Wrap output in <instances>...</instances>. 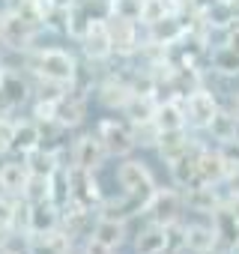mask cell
<instances>
[{
	"mask_svg": "<svg viewBox=\"0 0 239 254\" xmlns=\"http://www.w3.org/2000/svg\"><path fill=\"white\" fill-rule=\"evenodd\" d=\"M21 69L30 75V78H48V81H57V84H66L72 87L81 63L78 57L69 51V48H57V45H36L30 51L21 54Z\"/></svg>",
	"mask_w": 239,
	"mask_h": 254,
	"instance_id": "obj_1",
	"label": "cell"
},
{
	"mask_svg": "<svg viewBox=\"0 0 239 254\" xmlns=\"http://www.w3.org/2000/svg\"><path fill=\"white\" fill-rule=\"evenodd\" d=\"M42 33H48V30H42L39 24L24 21L21 15H15L6 6L0 9V48H3V51H12V54L21 57L24 51L36 48V42H39Z\"/></svg>",
	"mask_w": 239,
	"mask_h": 254,
	"instance_id": "obj_2",
	"label": "cell"
},
{
	"mask_svg": "<svg viewBox=\"0 0 239 254\" xmlns=\"http://www.w3.org/2000/svg\"><path fill=\"white\" fill-rule=\"evenodd\" d=\"M33 99L30 75L21 66L6 63L0 69V117H12L18 108H24Z\"/></svg>",
	"mask_w": 239,
	"mask_h": 254,
	"instance_id": "obj_3",
	"label": "cell"
},
{
	"mask_svg": "<svg viewBox=\"0 0 239 254\" xmlns=\"http://www.w3.org/2000/svg\"><path fill=\"white\" fill-rule=\"evenodd\" d=\"M96 138L102 141L108 159H129L132 150H135V138H132V129L129 123L123 120H114V117H105L96 123Z\"/></svg>",
	"mask_w": 239,
	"mask_h": 254,
	"instance_id": "obj_4",
	"label": "cell"
},
{
	"mask_svg": "<svg viewBox=\"0 0 239 254\" xmlns=\"http://www.w3.org/2000/svg\"><path fill=\"white\" fill-rule=\"evenodd\" d=\"M117 186L123 194L129 197H138L141 203L150 197V191L156 189V177L153 171L138 162V159H123V165H117Z\"/></svg>",
	"mask_w": 239,
	"mask_h": 254,
	"instance_id": "obj_5",
	"label": "cell"
},
{
	"mask_svg": "<svg viewBox=\"0 0 239 254\" xmlns=\"http://www.w3.org/2000/svg\"><path fill=\"white\" fill-rule=\"evenodd\" d=\"M78 45H81L84 60H87V63H93V66L114 60L108 18H105V15H93V18H90V27H87V33H84V39H81Z\"/></svg>",
	"mask_w": 239,
	"mask_h": 254,
	"instance_id": "obj_6",
	"label": "cell"
},
{
	"mask_svg": "<svg viewBox=\"0 0 239 254\" xmlns=\"http://www.w3.org/2000/svg\"><path fill=\"white\" fill-rule=\"evenodd\" d=\"M182 212V191L179 189H153L150 197L141 203V215H147L150 221L156 224H168V221H177Z\"/></svg>",
	"mask_w": 239,
	"mask_h": 254,
	"instance_id": "obj_7",
	"label": "cell"
},
{
	"mask_svg": "<svg viewBox=\"0 0 239 254\" xmlns=\"http://www.w3.org/2000/svg\"><path fill=\"white\" fill-rule=\"evenodd\" d=\"M108 162V153L102 147V141L96 138V132H84L81 138L72 141L69 147V168H81V171H93L99 174Z\"/></svg>",
	"mask_w": 239,
	"mask_h": 254,
	"instance_id": "obj_8",
	"label": "cell"
},
{
	"mask_svg": "<svg viewBox=\"0 0 239 254\" xmlns=\"http://www.w3.org/2000/svg\"><path fill=\"white\" fill-rule=\"evenodd\" d=\"M66 180H69V200L87 206L96 212V206L102 203L105 191H102V183L93 171H81V168H66Z\"/></svg>",
	"mask_w": 239,
	"mask_h": 254,
	"instance_id": "obj_9",
	"label": "cell"
},
{
	"mask_svg": "<svg viewBox=\"0 0 239 254\" xmlns=\"http://www.w3.org/2000/svg\"><path fill=\"white\" fill-rule=\"evenodd\" d=\"M108 18V15H105ZM108 30H111V48L117 60H132L138 57L141 48V36H138V21H126V18H108Z\"/></svg>",
	"mask_w": 239,
	"mask_h": 254,
	"instance_id": "obj_10",
	"label": "cell"
},
{
	"mask_svg": "<svg viewBox=\"0 0 239 254\" xmlns=\"http://www.w3.org/2000/svg\"><path fill=\"white\" fill-rule=\"evenodd\" d=\"M182 108H185V126H194V129H203L209 123V117L218 111L215 96L206 87H194L191 93L182 96Z\"/></svg>",
	"mask_w": 239,
	"mask_h": 254,
	"instance_id": "obj_11",
	"label": "cell"
},
{
	"mask_svg": "<svg viewBox=\"0 0 239 254\" xmlns=\"http://www.w3.org/2000/svg\"><path fill=\"white\" fill-rule=\"evenodd\" d=\"M21 242H24V254H72L75 248V239L66 236L60 227L45 233H27Z\"/></svg>",
	"mask_w": 239,
	"mask_h": 254,
	"instance_id": "obj_12",
	"label": "cell"
},
{
	"mask_svg": "<svg viewBox=\"0 0 239 254\" xmlns=\"http://www.w3.org/2000/svg\"><path fill=\"white\" fill-rule=\"evenodd\" d=\"M36 147H42V126L30 117L15 120L12 117V135H9V156H27Z\"/></svg>",
	"mask_w": 239,
	"mask_h": 254,
	"instance_id": "obj_13",
	"label": "cell"
},
{
	"mask_svg": "<svg viewBox=\"0 0 239 254\" xmlns=\"http://www.w3.org/2000/svg\"><path fill=\"white\" fill-rule=\"evenodd\" d=\"M27 177H30V171H27L24 159H18V156H3L0 159V194L21 197V189H24Z\"/></svg>",
	"mask_w": 239,
	"mask_h": 254,
	"instance_id": "obj_14",
	"label": "cell"
},
{
	"mask_svg": "<svg viewBox=\"0 0 239 254\" xmlns=\"http://www.w3.org/2000/svg\"><path fill=\"white\" fill-rule=\"evenodd\" d=\"M200 141H194L191 138V144H188V150L179 156V159H174L168 168H171V180H174V186L177 189H188L191 183H197V153H200Z\"/></svg>",
	"mask_w": 239,
	"mask_h": 254,
	"instance_id": "obj_15",
	"label": "cell"
},
{
	"mask_svg": "<svg viewBox=\"0 0 239 254\" xmlns=\"http://www.w3.org/2000/svg\"><path fill=\"white\" fill-rule=\"evenodd\" d=\"M90 236H96L102 245H108L111 251H120L129 242V221H120V218H99L93 221Z\"/></svg>",
	"mask_w": 239,
	"mask_h": 254,
	"instance_id": "obj_16",
	"label": "cell"
},
{
	"mask_svg": "<svg viewBox=\"0 0 239 254\" xmlns=\"http://www.w3.org/2000/svg\"><path fill=\"white\" fill-rule=\"evenodd\" d=\"M156 126L162 132H168V129H185V108H182V96H177V93H171L168 99H159V105H156Z\"/></svg>",
	"mask_w": 239,
	"mask_h": 254,
	"instance_id": "obj_17",
	"label": "cell"
},
{
	"mask_svg": "<svg viewBox=\"0 0 239 254\" xmlns=\"http://www.w3.org/2000/svg\"><path fill=\"white\" fill-rule=\"evenodd\" d=\"M224 177H227V168H224L221 153L209 150V147H200V153H197V183L218 186V183H224Z\"/></svg>",
	"mask_w": 239,
	"mask_h": 254,
	"instance_id": "obj_18",
	"label": "cell"
},
{
	"mask_svg": "<svg viewBox=\"0 0 239 254\" xmlns=\"http://www.w3.org/2000/svg\"><path fill=\"white\" fill-rule=\"evenodd\" d=\"M221 203L215 186H203V183H191L188 189H182V206H188L191 212H200V215H209L215 206Z\"/></svg>",
	"mask_w": 239,
	"mask_h": 254,
	"instance_id": "obj_19",
	"label": "cell"
},
{
	"mask_svg": "<svg viewBox=\"0 0 239 254\" xmlns=\"http://www.w3.org/2000/svg\"><path fill=\"white\" fill-rule=\"evenodd\" d=\"M132 248L135 254H168V233H165V224H156L150 221L147 227H141L132 239Z\"/></svg>",
	"mask_w": 239,
	"mask_h": 254,
	"instance_id": "obj_20",
	"label": "cell"
},
{
	"mask_svg": "<svg viewBox=\"0 0 239 254\" xmlns=\"http://www.w3.org/2000/svg\"><path fill=\"white\" fill-rule=\"evenodd\" d=\"M60 227V206L51 200H39L30 203L27 212V233H45V230H57Z\"/></svg>",
	"mask_w": 239,
	"mask_h": 254,
	"instance_id": "obj_21",
	"label": "cell"
},
{
	"mask_svg": "<svg viewBox=\"0 0 239 254\" xmlns=\"http://www.w3.org/2000/svg\"><path fill=\"white\" fill-rule=\"evenodd\" d=\"M138 212H141V200L123 194V191H120V197H102V203L96 206L99 218H120V221H129Z\"/></svg>",
	"mask_w": 239,
	"mask_h": 254,
	"instance_id": "obj_22",
	"label": "cell"
},
{
	"mask_svg": "<svg viewBox=\"0 0 239 254\" xmlns=\"http://www.w3.org/2000/svg\"><path fill=\"white\" fill-rule=\"evenodd\" d=\"M215 248H218V236H215L212 224H200V221L185 224V251H191V254H212Z\"/></svg>",
	"mask_w": 239,
	"mask_h": 254,
	"instance_id": "obj_23",
	"label": "cell"
},
{
	"mask_svg": "<svg viewBox=\"0 0 239 254\" xmlns=\"http://www.w3.org/2000/svg\"><path fill=\"white\" fill-rule=\"evenodd\" d=\"M203 129L209 132L212 141L227 144V141H236V138H239V120L233 117V111H221V108H218V111L209 117V123L203 126Z\"/></svg>",
	"mask_w": 239,
	"mask_h": 254,
	"instance_id": "obj_24",
	"label": "cell"
},
{
	"mask_svg": "<svg viewBox=\"0 0 239 254\" xmlns=\"http://www.w3.org/2000/svg\"><path fill=\"white\" fill-rule=\"evenodd\" d=\"M188 144H191L188 129H168V132H162V135H159L156 150H159L162 162H165V165H171L174 159H179V156L188 150Z\"/></svg>",
	"mask_w": 239,
	"mask_h": 254,
	"instance_id": "obj_25",
	"label": "cell"
},
{
	"mask_svg": "<svg viewBox=\"0 0 239 254\" xmlns=\"http://www.w3.org/2000/svg\"><path fill=\"white\" fill-rule=\"evenodd\" d=\"M90 18H93V9H90V0H78L66 9V27H63V36L81 42L87 27H90Z\"/></svg>",
	"mask_w": 239,
	"mask_h": 254,
	"instance_id": "obj_26",
	"label": "cell"
},
{
	"mask_svg": "<svg viewBox=\"0 0 239 254\" xmlns=\"http://www.w3.org/2000/svg\"><path fill=\"white\" fill-rule=\"evenodd\" d=\"M209 69L221 78H239V54L230 45H218L209 51Z\"/></svg>",
	"mask_w": 239,
	"mask_h": 254,
	"instance_id": "obj_27",
	"label": "cell"
},
{
	"mask_svg": "<svg viewBox=\"0 0 239 254\" xmlns=\"http://www.w3.org/2000/svg\"><path fill=\"white\" fill-rule=\"evenodd\" d=\"M156 96H141V93H132V99L126 102L123 114H126V123H144V120H153L156 117Z\"/></svg>",
	"mask_w": 239,
	"mask_h": 254,
	"instance_id": "obj_28",
	"label": "cell"
},
{
	"mask_svg": "<svg viewBox=\"0 0 239 254\" xmlns=\"http://www.w3.org/2000/svg\"><path fill=\"white\" fill-rule=\"evenodd\" d=\"M21 200L27 203H39V200H51V177L45 174H30L24 189H21Z\"/></svg>",
	"mask_w": 239,
	"mask_h": 254,
	"instance_id": "obj_29",
	"label": "cell"
},
{
	"mask_svg": "<svg viewBox=\"0 0 239 254\" xmlns=\"http://www.w3.org/2000/svg\"><path fill=\"white\" fill-rule=\"evenodd\" d=\"M129 129H132L135 147H144V150H156V144H159V135H162V129L156 126V120H144V123H129Z\"/></svg>",
	"mask_w": 239,
	"mask_h": 254,
	"instance_id": "obj_30",
	"label": "cell"
},
{
	"mask_svg": "<svg viewBox=\"0 0 239 254\" xmlns=\"http://www.w3.org/2000/svg\"><path fill=\"white\" fill-rule=\"evenodd\" d=\"M141 3L144 0H105V15L108 18H126V21H138L141 18Z\"/></svg>",
	"mask_w": 239,
	"mask_h": 254,
	"instance_id": "obj_31",
	"label": "cell"
},
{
	"mask_svg": "<svg viewBox=\"0 0 239 254\" xmlns=\"http://www.w3.org/2000/svg\"><path fill=\"white\" fill-rule=\"evenodd\" d=\"M174 12H179V9H174L168 0H144V3H141V18H138V24L150 27V24H156V21L174 15Z\"/></svg>",
	"mask_w": 239,
	"mask_h": 254,
	"instance_id": "obj_32",
	"label": "cell"
},
{
	"mask_svg": "<svg viewBox=\"0 0 239 254\" xmlns=\"http://www.w3.org/2000/svg\"><path fill=\"white\" fill-rule=\"evenodd\" d=\"M15 203H18V197H12V194H0V233H12ZM12 236H15V233H12ZM15 239H18V236H15Z\"/></svg>",
	"mask_w": 239,
	"mask_h": 254,
	"instance_id": "obj_33",
	"label": "cell"
},
{
	"mask_svg": "<svg viewBox=\"0 0 239 254\" xmlns=\"http://www.w3.org/2000/svg\"><path fill=\"white\" fill-rule=\"evenodd\" d=\"M33 108H30V120H36L39 126L42 123H54V111H57V102L51 99H30Z\"/></svg>",
	"mask_w": 239,
	"mask_h": 254,
	"instance_id": "obj_34",
	"label": "cell"
},
{
	"mask_svg": "<svg viewBox=\"0 0 239 254\" xmlns=\"http://www.w3.org/2000/svg\"><path fill=\"white\" fill-rule=\"evenodd\" d=\"M218 153H221V159H224V168H227V174L239 168V138H236V141H227V144H221V147H218Z\"/></svg>",
	"mask_w": 239,
	"mask_h": 254,
	"instance_id": "obj_35",
	"label": "cell"
},
{
	"mask_svg": "<svg viewBox=\"0 0 239 254\" xmlns=\"http://www.w3.org/2000/svg\"><path fill=\"white\" fill-rule=\"evenodd\" d=\"M81 254H114L108 245H102L96 236H84L81 239Z\"/></svg>",
	"mask_w": 239,
	"mask_h": 254,
	"instance_id": "obj_36",
	"label": "cell"
},
{
	"mask_svg": "<svg viewBox=\"0 0 239 254\" xmlns=\"http://www.w3.org/2000/svg\"><path fill=\"white\" fill-rule=\"evenodd\" d=\"M224 183H227V197H239V168L230 171V174L224 177Z\"/></svg>",
	"mask_w": 239,
	"mask_h": 254,
	"instance_id": "obj_37",
	"label": "cell"
},
{
	"mask_svg": "<svg viewBox=\"0 0 239 254\" xmlns=\"http://www.w3.org/2000/svg\"><path fill=\"white\" fill-rule=\"evenodd\" d=\"M224 45H230V48L239 54V18H236V24L227 30V42H224Z\"/></svg>",
	"mask_w": 239,
	"mask_h": 254,
	"instance_id": "obj_38",
	"label": "cell"
},
{
	"mask_svg": "<svg viewBox=\"0 0 239 254\" xmlns=\"http://www.w3.org/2000/svg\"><path fill=\"white\" fill-rule=\"evenodd\" d=\"M168 3H171L174 9H179V12H185V9H191V3H194V0H168Z\"/></svg>",
	"mask_w": 239,
	"mask_h": 254,
	"instance_id": "obj_39",
	"label": "cell"
},
{
	"mask_svg": "<svg viewBox=\"0 0 239 254\" xmlns=\"http://www.w3.org/2000/svg\"><path fill=\"white\" fill-rule=\"evenodd\" d=\"M51 6H60V9H69L72 3H78V0H48Z\"/></svg>",
	"mask_w": 239,
	"mask_h": 254,
	"instance_id": "obj_40",
	"label": "cell"
},
{
	"mask_svg": "<svg viewBox=\"0 0 239 254\" xmlns=\"http://www.w3.org/2000/svg\"><path fill=\"white\" fill-rule=\"evenodd\" d=\"M233 117L239 120V93H236V99H233Z\"/></svg>",
	"mask_w": 239,
	"mask_h": 254,
	"instance_id": "obj_41",
	"label": "cell"
},
{
	"mask_svg": "<svg viewBox=\"0 0 239 254\" xmlns=\"http://www.w3.org/2000/svg\"><path fill=\"white\" fill-rule=\"evenodd\" d=\"M215 3H227V6H236L239 0H215Z\"/></svg>",
	"mask_w": 239,
	"mask_h": 254,
	"instance_id": "obj_42",
	"label": "cell"
},
{
	"mask_svg": "<svg viewBox=\"0 0 239 254\" xmlns=\"http://www.w3.org/2000/svg\"><path fill=\"white\" fill-rule=\"evenodd\" d=\"M0 254H24V251H18V248H6V251H0Z\"/></svg>",
	"mask_w": 239,
	"mask_h": 254,
	"instance_id": "obj_43",
	"label": "cell"
},
{
	"mask_svg": "<svg viewBox=\"0 0 239 254\" xmlns=\"http://www.w3.org/2000/svg\"><path fill=\"white\" fill-rule=\"evenodd\" d=\"M6 66V57H3V48H0V69H3Z\"/></svg>",
	"mask_w": 239,
	"mask_h": 254,
	"instance_id": "obj_44",
	"label": "cell"
},
{
	"mask_svg": "<svg viewBox=\"0 0 239 254\" xmlns=\"http://www.w3.org/2000/svg\"><path fill=\"white\" fill-rule=\"evenodd\" d=\"M230 251H233V254H239V245H233V248H230Z\"/></svg>",
	"mask_w": 239,
	"mask_h": 254,
	"instance_id": "obj_45",
	"label": "cell"
},
{
	"mask_svg": "<svg viewBox=\"0 0 239 254\" xmlns=\"http://www.w3.org/2000/svg\"><path fill=\"white\" fill-rule=\"evenodd\" d=\"M6 3H9V0H3V6H6Z\"/></svg>",
	"mask_w": 239,
	"mask_h": 254,
	"instance_id": "obj_46",
	"label": "cell"
},
{
	"mask_svg": "<svg viewBox=\"0 0 239 254\" xmlns=\"http://www.w3.org/2000/svg\"><path fill=\"white\" fill-rule=\"evenodd\" d=\"M0 159H3V153H0Z\"/></svg>",
	"mask_w": 239,
	"mask_h": 254,
	"instance_id": "obj_47",
	"label": "cell"
},
{
	"mask_svg": "<svg viewBox=\"0 0 239 254\" xmlns=\"http://www.w3.org/2000/svg\"><path fill=\"white\" fill-rule=\"evenodd\" d=\"M114 254H117V251H114Z\"/></svg>",
	"mask_w": 239,
	"mask_h": 254,
	"instance_id": "obj_48",
	"label": "cell"
}]
</instances>
